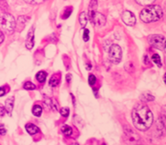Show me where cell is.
Listing matches in <instances>:
<instances>
[{"instance_id": "e575fe53", "label": "cell", "mask_w": 166, "mask_h": 145, "mask_svg": "<svg viewBox=\"0 0 166 145\" xmlns=\"http://www.w3.org/2000/svg\"><path fill=\"white\" fill-rule=\"evenodd\" d=\"M102 145H107V144H102Z\"/></svg>"}, {"instance_id": "6da1fadb", "label": "cell", "mask_w": 166, "mask_h": 145, "mask_svg": "<svg viewBox=\"0 0 166 145\" xmlns=\"http://www.w3.org/2000/svg\"><path fill=\"white\" fill-rule=\"evenodd\" d=\"M134 126L138 130L146 131L153 123V115L149 107L144 104H137L132 111Z\"/></svg>"}, {"instance_id": "ba28073f", "label": "cell", "mask_w": 166, "mask_h": 145, "mask_svg": "<svg viewBox=\"0 0 166 145\" xmlns=\"http://www.w3.org/2000/svg\"><path fill=\"white\" fill-rule=\"evenodd\" d=\"M34 38H35V36H34V28H31L29 30V32H28L27 38H26V43H25L26 48L28 49V50H31V49L34 47V44H35Z\"/></svg>"}, {"instance_id": "7a4b0ae2", "label": "cell", "mask_w": 166, "mask_h": 145, "mask_svg": "<svg viewBox=\"0 0 166 145\" xmlns=\"http://www.w3.org/2000/svg\"><path fill=\"white\" fill-rule=\"evenodd\" d=\"M163 15V10L159 5H149L142 10L139 18L145 23H151L158 21Z\"/></svg>"}, {"instance_id": "1f68e13d", "label": "cell", "mask_w": 166, "mask_h": 145, "mask_svg": "<svg viewBox=\"0 0 166 145\" xmlns=\"http://www.w3.org/2000/svg\"><path fill=\"white\" fill-rule=\"evenodd\" d=\"M164 81H165V83L166 84V73L165 74V76H164Z\"/></svg>"}, {"instance_id": "4dcf8cb0", "label": "cell", "mask_w": 166, "mask_h": 145, "mask_svg": "<svg viewBox=\"0 0 166 145\" xmlns=\"http://www.w3.org/2000/svg\"><path fill=\"white\" fill-rule=\"evenodd\" d=\"M66 79H67V82H68V83H70V80H71V75H67V76H66Z\"/></svg>"}, {"instance_id": "e0dca14e", "label": "cell", "mask_w": 166, "mask_h": 145, "mask_svg": "<svg viewBox=\"0 0 166 145\" xmlns=\"http://www.w3.org/2000/svg\"><path fill=\"white\" fill-rule=\"evenodd\" d=\"M59 84V79L56 75H54L53 77H51L49 80V85L51 87H56Z\"/></svg>"}, {"instance_id": "4316f807", "label": "cell", "mask_w": 166, "mask_h": 145, "mask_svg": "<svg viewBox=\"0 0 166 145\" xmlns=\"http://www.w3.org/2000/svg\"><path fill=\"white\" fill-rule=\"evenodd\" d=\"M5 112H6L5 108H4L2 105H0V116H4V115H5Z\"/></svg>"}, {"instance_id": "836d02e7", "label": "cell", "mask_w": 166, "mask_h": 145, "mask_svg": "<svg viewBox=\"0 0 166 145\" xmlns=\"http://www.w3.org/2000/svg\"><path fill=\"white\" fill-rule=\"evenodd\" d=\"M70 145H79L77 143H75V144H70Z\"/></svg>"}, {"instance_id": "ffe728a7", "label": "cell", "mask_w": 166, "mask_h": 145, "mask_svg": "<svg viewBox=\"0 0 166 145\" xmlns=\"http://www.w3.org/2000/svg\"><path fill=\"white\" fill-rule=\"evenodd\" d=\"M60 113L62 116L68 117L69 115V108H61V110H60Z\"/></svg>"}, {"instance_id": "3957f363", "label": "cell", "mask_w": 166, "mask_h": 145, "mask_svg": "<svg viewBox=\"0 0 166 145\" xmlns=\"http://www.w3.org/2000/svg\"><path fill=\"white\" fill-rule=\"evenodd\" d=\"M16 28V21L9 13L0 14V30L7 34H11Z\"/></svg>"}, {"instance_id": "603a6c76", "label": "cell", "mask_w": 166, "mask_h": 145, "mask_svg": "<svg viewBox=\"0 0 166 145\" xmlns=\"http://www.w3.org/2000/svg\"><path fill=\"white\" fill-rule=\"evenodd\" d=\"M162 121L164 124L166 126V107H164L162 109Z\"/></svg>"}, {"instance_id": "4fadbf2b", "label": "cell", "mask_w": 166, "mask_h": 145, "mask_svg": "<svg viewBox=\"0 0 166 145\" xmlns=\"http://www.w3.org/2000/svg\"><path fill=\"white\" fill-rule=\"evenodd\" d=\"M46 77H47V74H46V72H44V71H39L37 74V80L39 82V83H44L45 82V80H46Z\"/></svg>"}, {"instance_id": "5b68a950", "label": "cell", "mask_w": 166, "mask_h": 145, "mask_svg": "<svg viewBox=\"0 0 166 145\" xmlns=\"http://www.w3.org/2000/svg\"><path fill=\"white\" fill-rule=\"evenodd\" d=\"M108 57L112 63L118 64L122 58V50L118 44H112L108 50Z\"/></svg>"}, {"instance_id": "30bf717a", "label": "cell", "mask_w": 166, "mask_h": 145, "mask_svg": "<svg viewBox=\"0 0 166 145\" xmlns=\"http://www.w3.org/2000/svg\"><path fill=\"white\" fill-rule=\"evenodd\" d=\"M25 129H26V131L29 133V135H35L37 132H39L40 130L39 128L35 124H27L25 125Z\"/></svg>"}, {"instance_id": "277c9868", "label": "cell", "mask_w": 166, "mask_h": 145, "mask_svg": "<svg viewBox=\"0 0 166 145\" xmlns=\"http://www.w3.org/2000/svg\"><path fill=\"white\" fill-rule=\"evenodd\" d=\"M88 18L91 20V23L94 25H96L98 27H102L106 24V17L99 13L97 12L96 10H89L88 12Z\"/></svg>"}, {"instance_id": "ac0fdd59", "label": "cell", "mask_w": 166, "mask_h": 145, "mask_svg": "<svg viewBox=\"0 0 166 145\" xmlns=\"http://www.w3.org/2000/svg\"><path fill=\"white\" fill-rule=\"evenodd\" d=\"M152 61L154 62V64H156L158 67H161L162 66V63H161V58L159 57V55L157 54H154L152 55Z\"/></svg>"}, {"instance_id": "9c48e42d", "label": "cell", "mask_w": 166, "mask_h": 145, "mask_svg": "<svg viewBox=\"0 0 166 145\" xmlns=\"http://www.w3.org/2000/svg\"><path fill=\"white\" fill-rule=\"evenodd\" d=\"M14 100H15L14 97H10L9 98H7L6 101H5V110L9 115H10L11 112H12L13 106H14Z\"/></svg>"}, {"instance_id": "9a60e30c", "label": "cell", "mask_w": 166, "mask_h": 145, "mask_svg": "<svg viewBox=\"0 0 166 145\" xmlns=\"http://www.w3.org/2000/svg\"><path fill=\"white\" fill-rule=\"evenodd\" d=\"M28 18H26V17H19L18 18V27H21L20 30L24 27V25L26 24V23L28 21V20L25 19H28Z\"/></svg>"}, {"instance_id": "52a82bcc", "label": "cell", "mask_w": 166, "mask_h": 145, "mask_svg": "<svg viewBox=\"0 0 166 145\" xmlns=\"http://www.w3.org/2000/svg\"><path fill=\"white\" fill-rule=\"evenodd\" d=\"M121 18L123 20V22L129 26H133L136 24V18L134 14L129 10H126L122 13Z\"/></svg>"}, {"instance_id": "d6986e66", "label": "cell", "mask_w": 166, "mask_h": 145, "mask_svg": "<svg viewBox=\"0 0 166 145\" xmlns=\"http://www.w3.org/2000/svg\"><path fill=\"white\" fill-rule=\"evenodd\" d=\"M23 88L27 90H35L36 89V85L31 83V82H26L24 84H23Z\"/></svg>"}, {"instance_id": "83f0119b", "label": "cell", "mask_w": 166, "mask_h": 145, "mask_svg": "<svg viewBox=\"0 0 166 145\" xmlns=\"http://www.w3.org/2000/svg\"><path fill=\"white\" fill-rule=\"evenodd\" d=\"M5 94V90H4V88L1 87L0 88V97H3L4 95Z\"/></svg>"}, {"instance_id": "7402d4cb", "label": "cell", "mask_w": 166, "mask_h": 145, "mask_svg": "<svg viewBox=\"0 0 166 145\" xmlns=\"http://www.w3.org/2000/svg\"><path fill=\"white\" fill-rule=\"evenodd\" d=\"M71 12H72V8H71V7L66 9V10H64L63 15H62V18H68L69 16L71 15Z\"/></svg>"}, {"instance_id": "5bb4252c", "label": "cell", "mask_w": 166, "mask_h": 145, "mask_svg": "<svg viewBox=\"0 0 166 145\" xmlns=\"http://www.w3.org/2000/svg\"><path fill=\"white\" fill-rule=\"evenodd\" d=\"M61 131H62V133H63L64 135H67V136L71 135H72V133H73V129H72V128L69 125L62 126V128H61Z\"/></svg>"}, {"instance_id": "8fae6325", "label": "cell", "mask_w": 166, "mask_h": 145, "mask_svg": "<svg viewBox=\"0 0 166 145\" xmlns=\"http://www.w3.org/2000/svg\"><path fill=\"white\" fill-rule=\"evenodd\" d=\"M155 99V97H153V95H151L149 92H144L143 94H141L140 96V100L144 103H148V102H151Z\"/></svg>"}, {"instance_id": "2e32d148", "label": "cell", "mask_w": 166, "mask_h": 145, "mask_svg": "<svg viewBox=\"0 0 166 145\" xmlns=\"http://www.w3.org/2000/svg\"><path fill=\"white\" fill-rule=\"evenodd\" d=\"M42 109L40 105H35L32 109V113L34 116H40L42 115Z\"/></svg>"}, {"instance_id": "8992f818", "label": "cell", "mask_w": 166, "mask_h": 145, "mask_svg": "<svg viewBox=\"0 0 166 145\" xmlns=\"http://www.w3.org/2000/svg\"><path fill=\"white\" fill-rule=\"evenodd\" d=\"M149 43L155 48L163 50L165 44V38L161 35H151L149 37Z\"/></svg>"}, {"instance_id": "484cf974", "label": "cell", "mask_w": 166, "mask_h": 145, "mask_svg": "<svg viewBox=\"0 0 166 145\" xmlns=\"http://www.w3.org/2000/svg\"><path fill=\"white\" fill-rule=\"evenodd\" d=\"M137 4H142V5H147V4H148V6H149V4H152L153 1H137Z\"/></svg>"}, {"instance_id": "f546056e", "label": "cell", "mask_w": 166, "mask_h": 145, "mask_svg": "<svg viewBox=\"0 0 166 145\" xmlns=\"http://www.w3.org/2000/svg\"><path fill=\"white\" fill-rule=\"evenodd\" d=\"M27 3H29V4H39V3H42V1H27Z\"/></svg>"}, {"instance_id": "f1b7e54d", "label": "cell", "mask_w": 166, "mask_h": 145, "mask_svg": "<svg viewBox=\"0 0 166 145\" xmlns=\"http://www.w3.org/2000/svg\"><path fill=\"white\" fill-rule=\"evenodd\" d=\"M4 34L2 33V31L0 30V44L4 41Z\"/></svg>"}, {"instance_id": "7c38bea8", "label": "cell", "mask_w": 166, "mask_h": 145, "mask_svg": "<svg viewBox=\"0 0 166 145\" xmlns=\"http://www.w3.org/2000/svg\"><path fill=\"white\" fill-rule=\"evenodd\" d=\"M79 20H80V24L81 27H82V28H83V27H85V26L87 25V23H88V14H87L85 11L81 12V13H80V15Z\"/></svg>"}, {"instance_id": "d6a6232c", "label": "cell", "mask_w": 166, "mask_h": 145, "mask_svg": "<svg viewBox=\"0 0 166 145\" xmlns=\"http://www.w3.org/2000/svg\"><path fill=\"white\" fill-rule=\"evenodd\" d=\"M164 48L166 50V40H165V44H164Z\"/></svg>"}, {"instance_id": "d4e9b609", "label": "cell", "mask_w": 166, "mask_h": 145, "mask_svg": "<svg viewBox=\"0 0 166 145\" xmlns=\"http://www.w3.org/2000/svg\"><path fill=\"white\" fill-rule=\"evenodd\" d=\"M6 129H5V127L4 126V124H1L0 125V135H4L6 134Z\"/></svg>"}, {"instance_id": "cb8c5ba5", "label": "cell", "mask_w": 166, "mask_h": 145, "mask_svg": "<svg viewBox=\"0 0 166 145\" xmlns=\"http://www.w3.org/2000/svg\"><path fill=\"white\" fill-rule=\"evenodd\" d=\"M83 39L84 41L88 42L89 40V30L88 29L84 30V32H83Z\"/></svg>"}, {"instance_id": "44dd1931", "label": "cell", "mask_w": 166, "mask_h": 145, "mask_svg": "<svg viewBox=\"0 0 166 145\" xmlns=\"http://www.w3.org/2000/svg\"><path fill=\"white\" fill-rule=\"evenodd\" d=\"M88 83H89L90 85L95 84V83H96V77L94 75H93V74L89 75V77H88Z\"/></svg>"}]
</instances>
